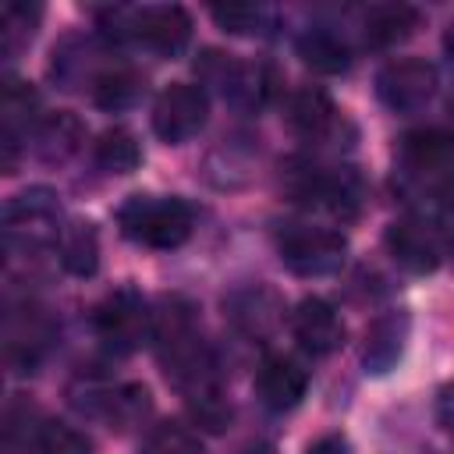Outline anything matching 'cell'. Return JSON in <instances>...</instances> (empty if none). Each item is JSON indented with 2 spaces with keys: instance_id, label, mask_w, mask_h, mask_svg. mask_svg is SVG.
Listing matches in <instances>:
<instances>
[{
  "instance_id": "obj_1",
  "label": "cell",
  "mask_w": 454,
  "mask_h": 454,
  "mask_svg": "<svg viewBox=\"0 0 454 454\" xmlns=\"http://www.w3.org/2000/svg\"><path fill=\"white\" fill-rule=\"evenodd\" d=\"M99 28L117 43H138L153 53L174 57L192 39V18L177 4H145V7H103Z\"/></svg>"
},
{
  "instance_id": "obj_2",
  "label": "cell",
  "mask_w": 454,
  "mask_h": 454,
  "mask_svg": "<svg viewBox=\"0 0 454 454\" xmlns=\"http://www.w3.org/2000/svg\"><path fill=\"white\" fill-rule=\"evenodd\" d=\"M121 234L145 248H177L195 227V213L177 195H128L117 209Z\"/></svg>"
},
{
  "instance_id": "obj_3",
  "label": "cell",
  "mask_w": 454,
  "mask_h": 454,
  "mask_svg": "<svg viewBox=\"0 0 454 454\" xmlns=\"http://www.w3.org/2000/svg\"><path fill=\"white\" fill-rule=\"evenodd\" d=\"M280 262L298 273V277H326L344 266L348 241L333 227H316V223H287L277 238Z\"/></svg>"
},
{
  "instance_id": "obj_4",
  "label": "cell",
  "mask_w": 454,
  "mask_h": 454,
  "mask_svg": "<svg viewBox=\"0 0 454 454\" xmlns=\"http://www.w3.org/2000/svg\"><path fill=\"white\" fill-rule=\"evenodd\" d=\"M92 330L110 351H135L153 340V309L131 287L110 291L92 309Z\"/></svg>"
},
{
  "instance_id": "obj_5",
  "label": "cell",
  "mask_w": 454,
  "mask_h": 454,
  "mask_svg": "<svg viewBox=\"0 0 454 454\" xmlns=\"http://www.w3.org/2000/svg\"><path fill=\"white\" fill-rule=\"evenodd\" d=\"M199 71L209 85H216L231 103L245 106V110H259L270 103L273 89H277V78L266 64L259 60H234L231 53H216V50H206L202 60H199Z\"/></svg>"
},
{
  "instance_id": "obj_6",
  "label": "cell",
  "mask_w": 454,
  "mask_h": 454,
  "mask_svg": "<svg viewBox=\"0 0 454 454\" xmlns=\"http://www.w3.org/2000/svg\"><path fill=\"white\" fill-rule=\"evenodd\" d=\"M436 67L422 57H394L376 74V96L394 114H415L436 96Z\"/></svg>"
},
{
  "instance_id": "obj_7",
  "label": "cell",
  "mask_w": 454,
  "mask_h": 454,
  "mask_svg": "<svg viewBox=\"0 0 454 454\" xmlns=\"http://www.w3.org/2000/svg\"><path fill=\"white\" fill-rule=\"evenodd\" d=\"M206 117H209V96L195 82H174L153 103V131L170 145L195 138L206 128Z\"/></svg>"
},
{
  "instance_id": "obj_8",
  "label": "cell",
  "mask_w": 454,
  "mask_h": 454,
  "mask_svg": "<svg viewBox=\"0 0 454 454\" xmlns=\"http://www.w3.org/2000/svg\"><path fill=\"white\" fill-rule=\"evenodd\" d=\"M7 238H21L25 245H50L60 238V202L50 188H28L14 195L4 209Z\"/></svg>"
},
{
  "instance_id": "obj_9",
  "label": "cell",
  "mask_w": 454,
  "mask_h": 454,
  "mask_svg": "<svg viewBox=\"0 0 454 454\" xmlns=\"http://www.w3.org/2000/svg\"><path fill=\"white\" fill-rule=\"evenodd\" d=\"M309 390V369L291 355H266L255 369V394L270 411H291Z\"/></svg>"
},
{
  "instance_id": "obj_10",
  "label": "cell",
  "mask_w": 454,
  "mask_h": 454,
  "mask_svg": "<svg viewBox=\"0 0 454 454\" xmlns=\"http://www.w3.org/2000/svg\"><path fill=\"white\" fill-rule=\"evenodd\" d=\"M291 333L309 355H333L344 344V319L326 298H301L291 312Z\"/></svg>"
},
{
  "instance_id": "obj_11",
  "label": "cell",
  "mask_w": 454,
  "mask_h": 454,
  "mask_svg": "<svg viewBox=\"0 0 454 454\" xmlns=\"http://www.w3.org/2000/svg\"><path fill=\"white\" fill-rule=\"evenodd\" d=\"M390 259L408 273H433L440 266V238L422 220H394L383 234Z\"/></svg>"
},
{
  "instance_id": "obj_12",
  "label": "cell",
  "mask_w": 454,
  "mask_h": 454,
  "mask_svg": "<svg viewBox=\"0 0 454 454\" xmlns=\"http://www.w3.org/2000/svg\"><path fill=\"white\" fill-rule=\"evenodd\" d=\"M401 167L411 177L447 181L454 170V135L443 128H419L401 138Z\"/></svg>"
},
{
  "instance_id": "obj_13",
  "label": "cell",
  "mask_w": 454,
  "mask_h": 454,
  "mask_svg": "<svg viewBox=\"0 0 454 454\" xmlns=\"http://www.w3.org/2000/svg\"><path fill=\"white\" fill-rule=\"evenodd\" d=\"M408 330H411V319H408L404 309H390V312L376 316L369 323L365 344H362V365H365V372H372V376L390 372L401 362V355H404Z\"/></svg>"
},
{
  "instance_id": "obj_14",
  "label": "cell",
  "mask_w": 454,
  "mask_h": 454,
  "mask_svg": "<svg viewBox=\"0 0 454 454\" xmlns=\"http://www.w3.org/2000/svg\"><path fill=\"white\" fill-rule=\"evenodd\" d=\"M284 117H287L291 131L298 138H305V142H330V138H337V131L344 124L340 114H337V106L330 103V96L319 92V89H298V92H291Z\"/></svg>"
},
{
  "instance_id": "obj_15",
  "label": "cell",
  "mask_w": 454,
  "mask_h": 454,
  "mask_svg": "<svg viewBox=\"0 0 454 454\" xmlns=\"http://www.w3.org/2000/svg\"><path fill=\"white\" fill-rule=\"evenodd\" d=\"M39 114V96L28 82L21 78H7L4 82V99H0V121H4V170H14V153L18 142L32 131Z\"/></svg>"
},
{
  "instance_id": "obj_16",
  "label": "cell",
  "mask_w": 454,
  "mask_h": 454,
  "mask_svg": "<svg viewBox=\"0 0 454 454\" xmlns=\"http://www.w3.org/2000/svg\"><path fill=\"white\" fill-rule=\"evenodd\" d=\"M227 309H231L234 326H238L241 333H248V337L270 333V330L277 326L280 312H284L280 301H277V294H273L270 287H245V291L231 294Z\"/></svg>"
},
{
  "instance_id": "obj_17",
  "label": "cell",
  "mask_w": 454,
  "mask_h": 454,
  "mask_svg": "<svg viewBox=\"0 0 454 454\" xmlns=\"http://www.w3.org/2000/svg\"><path fill=\"white\" fill-rule=\"evenodd\" d=\"M92 397H96V401L89 404V411L103 415L114 429H131V426H138V422L149 415V408H153L149 390L138 387V383H124V387H114V390H99V394H92Z\"/></svg>"
},
{
  "instance_id": "obj_18",
  "label": "cell",
  "mask_w": 454,
  "mask_h": 454,
  "mask_svg": "<svg viewBox=\"0 0 454 454\" xmlns=\"http://www.w3.org/2000/svg\"><path fill=\"white\" fill-rule=\"evenodd\" d=\"M362 28H365V39L372 46L387 50V46L404 43L419 28V11L408 4H372L362 18Z\"/></svg>"
},
{
  "instance_id": "obj_19",
  "label": "cell",
  "mask_w": 454,
  "mask_h": 454,
  "mask_svg": "<svg viewBox=\"0 0 454 454\" xmlns=\"http://www.w3.org/2000/svg\"><path fill=\"white\" fill-rule=\"evenodd\" d=\"M298 57H301L305 67H312V71H319V74H340V71H348V64H351L348 43H344L337 32L323 28V25L305 28V32L298 35Z\"/></svg>"
},
{
  "instance_id": "obj_20",
  "label": "cell",
  "mask_w": 454,
  "mask_h": 454,
  "mask_svg": "<svg viewBox=\"0 0 454 454\" xmlns=\"http://www.w3.org/2000/svg\"><path fill=\"white\" fill-rule=\"evenodd\" d=\"M89 89H92L96 106H103V110H128V106H135L142 99L145 82L128 64H110V67H103V71L92 74V85Z\"/></svg>"
},
{
  "instance_id": "obj_21",
  "label": "cell",
  "mask_w": 454,
  "mask_h": 454,
  "mask_svg": "<svg viewBox=\"0 0 454 454\" xmlns=\"http://www.w3.org/2000/svg\"><path fill=\"white\" fill-rule=\"evenodd\" d=\"M57 252H60V262H64L67 273H74V277L96 273V266H99V238H96L92 223H82V220L64 223V231L57 238Z\"/></svg>"
},
{
  "instance_id": "obj_22",
  "label": "cell",
  "mask_w": 454,
  "mask_h": 454,
  "mask_svg": "<svg viewBox=\"0 0 454 454\" xmlns=\"http://www.w3.org/2000/svg\"><path fill=\"white\" fill-rule=\"evenodd\" d=\"M78 145H82V124H78V117L67 114V110H60V114L46 117L43 124H35V149H39L43 160L60 163V160H67Z\"/></svg>"
},
{
  "instance_id": "obj_23",
  "label": "cell",
  "mask_w": 454,
  "mask_h": 454,
  "mask_svg": "<svg viewBox=\"0 0 454 454\" xmlns=\"http://www.w3.org/2000/svg\"><path fill=\"white\" fill-rule=\"evenodd\" d=\"M142 160V149L135 142L131 131L124 128H106L96 142V163L106 170V174H131Z\"/></svg>"
},
{
  "instance_id": "obj_24",
  "label": "cell",
  "mask_w": 454,
  "mask_h": 454,
  "mask_svg": "<svg viewBox=\"0 0 454 454\" xmlns=\"http://www.w3.org/2000/svg\"><path fill=\"white\" fill-rule=\"evenodd\" d=\"M28 450L32 454H92V443L85 433H78L67 422H39Z\"/></svg>"
},
{
  "instance_id": "obj_25",
  "label": "cell",
  "mask_w": 454,
  "mask_h": 454,
  "mask_svg": "<svg viewBox=\"0 0 454 454\" xmlns=\"http://www.w3.org/2000/svg\"><path fill=\"white\" fill-rule=\"evenodd\" d=\"M39 7L32 4H7L4 7V18H0V43H4V57H14L35 32L39 25Z\"/></svg>"
},
{
  "instance_id": "obj_26",
  "label": "cell",
  "mask_w": 454,
  "mask_h": 454,
  "mask_svg": "<svg viewBox=\"0 0 454 454\" xmlns=\"http://www.w3.org/2000/svg\"><path fill=\"white\" fill-rule=\"evenodd\" d=\"M142 454H202V440L181 422H160L145 436Z\"/></svg>"
},
{
  "instance_id": "obj_27",
  "label": "cell",
  "mask_w": 454,
  "mask_h": 454,
  "mask_svg": "<svg viewBox=\"0 0 454 454\" xmlns=\"http://www.w3.org/2000/svg\"><path fill=\"white\" fill-rule=\"evenodd\" d=\"M213 21H216L223 32L255 35V32H266L270 11L259 7V4H227V7H213Z\"/></svg>"
},
{
  "instance_id": "obj_28",
  "label": "cell",
  "mask_w": 454,
  "mask_h": 454,
  "mask_svg": "<svg viewBox=\"0 0 454 454\" xmlns=\"http://www.w3.org/2000/svg\"><path fill=\"white\" fill-rule=\"evenodd\" d=\"M305 454H351V443H348L340 433H326V436H319Z\"/></svg>"
},
{
  "instance_id": "obj_29",
  "label": "cell",
  "mask_w": 454,
  "mask_h": 454,
  "mask_svg": "<svg viewBox=\"0 0 454 454\" xmlns=\"http://www.w3.org/2000/svg\"><path fill=\"white\" fill-rule=\"evenodd\" d=\"M436 415H440V426L447 429V436L454 440V383L440 390V401H436Z\"/></svg>"
},
{
  "instance_id": "obj_30",
  "label": "cell",
  "mask_w": 454,
  "mask_h": 454,
  "mask_svg": "<svg viewBox=\"0 0 454 454\" xmlns=\"http://www.w3.org/2000/svg\"><path fill=\"white\" fill-rule=\"evenodd\" d=\"M443 53H447V60L454 64V25H450L447 35H443Z\"/></svg>"
}]
</instances>
